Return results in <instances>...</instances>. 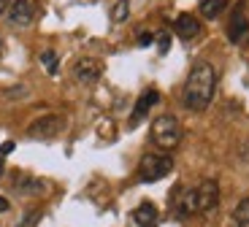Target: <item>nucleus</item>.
<instances>
[{"instance_id": "f257e3e1", "label": "nucleus", "mask_w": 249, "mask_h": 227, "mask_svg": "<svg viewBox=\"0 0 249 227\" xmlns=\"http://www.w3.org/2000/svg\"><path fill=\"white\" fill-rule=\"evenodd\" d=\"M217 87V73L209 62H195L184 84V105L190 111H203L209 108Z\"/></svg>"}, {"instance_id": "f03ea898", "label": "nucleus", "mask_w": 249, "mask_h": 227, "mask_svg": "<svg viewBox=\"0 0 249 227\" xmlns=\"http://www.w3.org/2000/svg\"><path fill=\"white\" fill-rule=\"evenodd\" d=\"M152 143H155L157 149H162V152H174L176 146L181 143V124L176 117H171V114H162V117H157L155 122H152Z\"/></svg>"}, {"instance_id": "7ed1b4c3", "label": "nucleus", "mask_w": 249, "mask_h": 227, "mask_svg": "<svg viewBox=\"0 0 249 227\" xmlns=\"http://www.w3.org/2000/svg\"><path fill=\"white\" fill-rule=\"evenodd\" d=\"M174 171V160L162 152H146L138 162V178L141 181H160Z\"/></svg>"}, {"instance_id": "20e7f679", "label": "nucleus", "mask_w": 249, "mask_h": 227, "mask_svg": "<svg viewBox=\"0 0 249 227\" xmlns=\"http://www.w3.org/2000/svg\"><path fill=\"white\" fill-rule=\"evenodd\" d=\"M65 130V119L60 114H46V117L36 119V122L27 127V135L36 138V141H49V138H57V135Z\"/></svg>"}, {"instance_id": "39448f33", "label": "nucleus", "mask_w": 249, "mask_h": 227, "mask_svg": "<svg viewBox=\"0 0 249 227\" xmlns=\"http://www.w3.org/2000/svg\"><path fill=\"white\" fill-rule=\"evenodd\" d=\"M193 192H195V209H198V214H212L219 206V184L214 178H203Z\"/></svg>"}, {"instance_id": "423d86ee", "label": "nucleus", "mask_w": 249, "mask_h": 227, "mask_svg": "<svg viewBox=\"0 0 249 227\" xmlns=\"http://www.w3.org/2000/svg\"><path fill=\"white\" fill-rule=\"evenodd\" d=\"M73 76L79 84H95V81H100V76H103V62L95 60V57H81L79 62L73 65Z\"/></svg>"}, {"instance_id": "0eeeda50", "label": "nucleus", "mask_w": 249, "mask_h": 227, "mask_svg": "<svg viewBox=\"0 0 249 227\" xmlns=\"http://www.w3.org/2000/svg\"><path fill=\"white\" fill-rule=\"evenodd\" d=\"M46 190H49V184H46L44 178L33 176V173H17V176H14V192H17V195L38 197V195H44Z\"/></svg>"}, {"instance_id": "6e6552de", "label": "nucleus", "mask_w": 249, "mask_h": 227, "mask_svg": "<svg viewBox=\"0 0 249 227\" xmlns=\"http://www.w3.org/2000/svg\"><path fill=\"white\" fill-rule=\"evenodd\" d=\"M36 14H38L36 0H14L11 8H8V19H11V25H17V27L33 25Z\"/></svg>"}, {"instance_id": "1a4fd4ad", "label": "nucleus", "mask_w": 249, "mask_h": 227, "mask_svg": "<svg viewBox=\"0 0 249 227\" xmlns=\"http://www.w3.org/2000/svg\"><path fill=\"white\" fill-rule=\"evenodd\" d=\"M228 38H231L233 43H244L249 38V19L244 17V3L236 8L231 25H228Z\"/></svg>"}, {"instance_id": "9d476101", "label": "nucleus", "mask_w": 249, "mask_h": 227, "mask_svg": "<svg viewBox=\"0 0 249 227\" xmlns=\"http://www.w3.org/2000/svg\"><path fill=\"white\" fill-rule=\"evenodd\" d=\"M174 30H176V35L179 38H195L200 33V22L193 17V14H179L176 17V22H174Z\"/></svg>"}, {"instance_id": "9b49d317", "label": "nucleus", "mask_w": 249, "mask_h": 227, "mask_svg": "<svg viewBox=\"0 0 249 227\" xmlns=\"http://www.w3.org/2000/svg\"><path fill=\"white\" fill-rule=\"evenodd\" d=\"M157 100H160V92H157V89H146V92H143L141 98H138L136 108H133L130 124H138V122H141V119L146 117V114H149V108H152V105L157 103Z\"/></svg>"}, {"instance_id": "f8f14e48", "label": "nucleus", "mask_w": 249, "mask_h": 227, "mask_svg": "<svg viewBox=\"0 0 249 227\" xmlns=\"http://www.w3.org/2000/svg\"><path fill=\"white\" fill-rule=\"evenodd\" d=\"M133 219H136L138 227H157L160 225V214L152 203H141L136 211H133Z\"/></svg>"}, {"instance_id": "ddd939ff", "label": "nucleus", "mask_w": 249, "mask_h": 227, "mask_svg": "<svg viewBox=\"0 0 249 227\" xmlns=\"http://www.w3.org/2000/svg\"><path fill=\"white\" fill-rule=\"evenodd\" d=\"M228 8V0H200V14L206 19H217Z\"/></svg>"}, {"instance_id": "4468645a", "label": "nucleus", "mask_w": 249, "mask_h": 227, "mask_svg": "<svg viewBox=\"0 0 249 227\" xmlns=\"http://www.w3.org/2000/svg\"><path fill=\"white\" fill-rule=\"evenodd\" d=\"M233 219H236L238 227H249V197H244V200L236 206V211H233Z\"/></svg>"}, {"instance_id": "2eb2a0df", "label": "nucleus", "mask_w": 249, "mask_h": 227, "mask_svg": "<svg viewBox=\"0 0 249 227\" xmlns=\"http://www.w3.org/2000/svg\"><path fill=\"white\" fill-rule=\"evenodd\" d=\"M130 14V0H117L111 8V22H124Z\"/></svg>"}, {"instance_id": "dca6fc26", "label": "nucleus", "mask_w": 249, "mask_h": 227, "mask_svg": "<svg viewBox=\"0 0 249 227\" xmlns=\"http://www.w3.org/2000/svg\"><path fill=\"white\" fill-rule=\"evenodd\" d=\"M41 62H44L46 73H52V76H54L57 70H60V60H57L54 52H44V54H41Z\"/></svg>"}, {"instance_id": "f3484780", "label": "nucleus", "mask_w": 249, "mask_h": 227, "mask_svg": "<svg viewBox=\"0 0 249 227\" xmlns=\"http://www.w3.org/2000/svg\"><path fill=\"white\" fill-rule=\"evenodd\" d=\"M41 216H44V214H41V211H30V214H27V216H25V219L19 222V225H17V227H36V225H38V222H41Z\"/></svg>"}, {"instance_id": "a211bd4d", "label": "nucleus", "mask_w": 249, "mask_h": 227, "mask_svg": "<svg viewBox=\"0 0 249 227\" xmlns=\"http://www.w3.org/2000/svg\"><path fill=\"white\" fill-rule=\"evenodd\" d=\"M157 46H160V54L168 52V46H171V35H168V33H160V35H157Z\"/></svg>"}, {"instance_id": "6ab92c4d", "label": "nucleus", "mask_w": 249, "mask_h": 227, "mask_svg": "<svg viewBox=\"0 0 249 227\" xmlns=\"http://www.w3.org/2000/svg\"><path fill=\"white\" fill-rule=\"evenodd\" d=\"M152 41H155L152 33H141V35H138V43H141V46H152Z\"/></svg>"}, {"instance_id": "aec40b11", "label": "nucleus", "mask_w": 249, "mask_h": 227, "mask_svg": "<svg viewBox=\"0 0 249 227\" xmlns=\"http://www.w3.org/2000/svg\"><path fill=\"white\" fill-rule=\"evenodd\" d=\"M11 152H14V141H6L0 146V157H6V154H11Z\"/></svg>"}, {"instance_id": "412c9836", "label": "nucleus", "mask_w": 249, "mask_h": 227, "mask_svg": "<svg viewBox=\"0 0 249 227\" xmlns=\"http://www.w3.org/2000/svg\"><path fill=\"white\" fill-rule=\"evenodd\" d=\"M3 211H8V200L3 195H0V214H3Z\"/></svg>"}, {"instance_id": "4be33fe9", "label": "nucleus", "mask_w": 249, "mask_h": 227, "mask_svg": "<svg viewBox=\"0 0 249 227\" xmlns=\"http://www.w3.org/2000/svg\"><path fill=\"white\" fill-rule=\"evenodd\" d=\"M6 8H8V0H0V14L6 11Z\"/></svg>"}, {"instance_id": "5701e85b", "label": "nucleus", "mask_w": 249, "mask_h": 227, "mask_svg": "<svg viewBox=\"0 0 249 227\" xmlns=\"http://www.w3.org/2000/svg\"><path fill=\"white\" fill-rule=\"evenodd\" d=\"M3 171H6V165H3V157H0V176H3Z\"/></svg>"}, {"instance_id": "b1692460", "label": "nucleus", "mask_w": 249, "mask_h": 227, "mask_svg": "<svg viewBox=\"0 0 249 227\" xmlns=\"http://www.w3.org/2000/svg\"><path fill=\"white\" fill-rule=\"evenodd\" d=\"M0 54H3V38H0Z\"/></svg>"}]
</instances>
